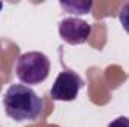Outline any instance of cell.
Here are the masks:
<instances>
[{
	"label": "cell",
	"mask_w": 129,
	"mask_h": 127,
	"mask_svg": "<svg viewBox=\"0 0 129 127\" xmlns=\"http://www.w3.org/2000/svg\"><path fill=\"white\" fill-rule=\"evenodd\" d=\"M3 106L6 115L18 123L36 121L42 115L44 100L30 87L23 84H14L6 90L3 96Z\"/></svg>",
	"instance_id": "1"
},
{
	"label": "cell",
	"mask_w": 129,
	"mask_h": 127,
	"mask_svg": "<svg viewBox=\"0 0 129 127\" xmlns=\"http://www.w3.org/2000/svg\"><path fill=\"white\" fill-rule=\"evenodd\" d=\"M50 73V60L45 54L39 51L24 52L18 57L15 63L17 78L29 85H36L44 82Z\"/></svg>",
	"instance_id": "2"
},
{
	"label": "cell",
	"mask_w": 129,
	"mask_h": 127,
	"mask_svg": "<svg viewBox=\"0 0 129 127\" xmlns=\"http://www.w3.org/2000/svg\"><path fill=\"white\" fill-rule=\"evenodd\" d=\"M83 85H84V81L81 79L80 75H77L72 70H63L56 78L50 93L54 100L72 102L77 99Z\"/></svg>",
	"instance_id": "3"
},
{
	"label": "cell",
	"mask_w": 129,
	"mask_h": 127,
	"mask_svg": "<svg viewBox=\"0 0 129 127\" xmlns=\"http://www.w3.org/2000/svg\"><path fill=\"white\" fill-rule=\"evenodd\" d=\"M92 33V26L77 17H69L60 21L59 34L69 45H81L84 43Z\"/></svg>",
	"instance_id": "4"
},
{
	"label": "cell",
	"mask_w": 129,
	"mask_h": 127,
	"mask_svg": "<svg viewBox=\"0 0 129 127\" xmlns=\"http://www.w3.org/2000/svg\"><path fill=\"white\" fill-rule=\"evenodd\" d=\"M60 6L63 8L66 12L69 14H74V15H84V14H89L93 8V2H60Z\"/></svg>",
	"instance_id": "5"
},
{
	"label": "cell",
	"mask_w": 129,
	"mask_h": 127,
	"mask_svg": "<svg viewBox=\"0 0 129 127\" xmlns=\"http://www.w3.org/2000/svg\"><path fill=\"white\" fill-rule=\"evenodd\" d=\"M119 20H120V24L125 29V32L129 33V2L122 6L120 14H119Z\"/></svg>",
	"instance_id": "6"
},
{
	"label": "cell",
	"mask_w": 129,
	"mask_h": 127,
	"mask_svg": "<svg viewBox=\"0 0 129 127\" xmlns=\"http://www.w3.org/2000/svg\"><path fill=\"white\" fill-rule=\"evenodd\" d=\"M108 127H129V118L128 117H119L116 120H113Z\"/></svg>",
	"instance_id": "7"
}]
</instances>
